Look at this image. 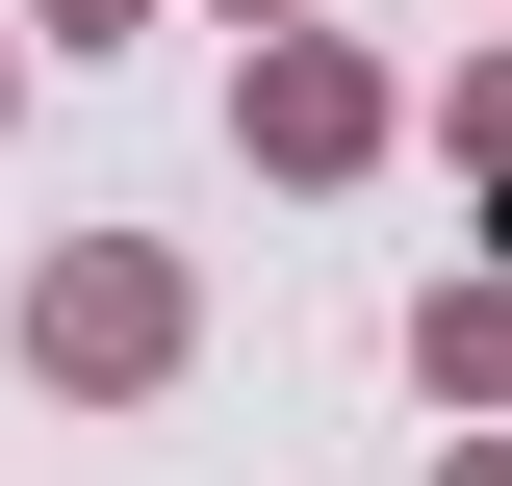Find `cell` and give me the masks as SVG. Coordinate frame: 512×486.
Wrapping results in <instances>:
<instances>
[{"label": "cell", "mask_w": 512, "mask_h": 486, "mask_svg": "<svg viewBox=\"0 0 512 486\" xmlns=\"http://www.w3.org/2000/svg\"><path fill=\"white\" fill-rule=\"evenodd\" d=\"M154 333H180V307L128 282V256H77V282H52V359H103V384H128V359H154Z\"/></svg>", "instance_id": "6da1fadb"}]
</instances>
